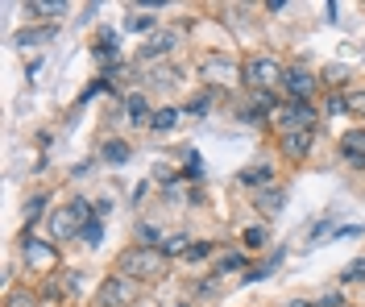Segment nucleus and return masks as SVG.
Listing matches in <instances>:
<instances>
[{
    "mask_svg": "<svg viewBox=\"0 0 365 307\" xmlns=\"http://www.w3.org/2000/svg\"><path fill=\"white\" fill-rule=\"evenodd\" d=\"M191 245H195V241H191L187 233H175V236H166V241H162V254H166V258H187V249H191Z\"/></svg>",
    "mask_w": 365,
    "mask_h": 307,
    "instance_id": "16",
    "label": "nucleus"
},
{
    "mask_svg": "<svg viewBox=\"0 0 365 307\" xmlns=\"http://www.w3.org/2000/svg\"><path fill=\"white\" fill-rule=\"evenodd\" d=\"M237 183L250 187V191H266V187H274V170L266 162H253V166H245V170L237 175Z\"/></svg>",
    "mask_w": 365,
    "mask_h": 307,
    "instance_id": "9",
    "label": "nucleus"
},
{
    "mask_svg": "<svg viewBox=\"0 0 365 307\" xmlns=\"http://www.w3.org/2000/svg\"><path fill=\"white\" fill-rule=\"evenodd\" d=\"M179 125V108H158L154 117H150V129L154 133H166V129H175Z\"/></svg>",
    "mask_w": 365,
    "mask_h": 307,
    "instance_id": "19",
    "label": "nucleus"
},
{
    "mask_svg": "<svg viewBox=\"0 0 365 307\" xmlns=\"http://www.w3.org/2000/svg\"><path fill=\"white\" fill-rule=\"evenodd\" d=\"M125 113H129V120H133V125H145V113H150L145 95H129V100H125Z\"/></svg>",
    "mask_w": 365,
    "mask_h": 307,
    "instance_id": "22",
    "label": "nucleus"
},
{
    "mask_svg": "<svg viewBox=\"0 0 365 307\" xmlns=\"http://www.w3.org/2000/svg\"><path fill=\"white\" fill-rule=\"evenodd\" d=\"M150 29H158V17H150L145 9L125 17V33H150Z\"/></svg>",
    "mask_w": 365,
    "mask_h": 307,
    "instance_id": "15",
    "label": "nucleus"
},
{
    "mask_svg": "<svg viewBox=\"0 0 365 307\" xmlns=\"http://www.w3.org/2000/svg\"><path fill=\"white\" fill-rule=\"evenodd\" d=\"M175 46H179V33H175V29H166V33H154V38L141 46V58H162V54H170Z\"/></svg>",
    "mask_w": 365,
    "mask_h": 307,
    "instance_id": "11",
    "label": "nucleus"
},
{
    "mask_svg": "<svg viewBox=\"0 0 365 307\" xmlns=\"http://www.w3.org/2000/svg\"><path fill=\"white\" fill-rule=\"evenodd\" d=\"M324 233H332V216H324V220H316V224H312V233H307V236H312V241H319Z\"/></svg>",
    "mask_w": 365,
    "mask_h": 307,
    "instance_id": "28",
    "label": "nucleus"
},
{
    "mask_svg": "<svg viewBox=\"0 0 365 307\" xmlns=\"http://www.w3.org/2000/svg\"><path fill=\"white\" fill-rule=\"evenodd\" d=\"M21 249H25V261H29V266H54V261H58V249H54V245H50V241H34V236L25 233V241H21Z\"/></svg>",
    "mask_w": 365,
    "mask_h": 307,
    "instance_id": "7",
    "label": "nucleus"
},
{
    "mask_svg": "<svg viewBox=\"0 0 365 307\" xmlns=\"http://www.w3.org/2000/svg\"><path fill=\"white\" fill-rule=\"evenodd\" d=\"M232 75H237V67L228 63L225 54H212V58H207V63H204V79H207V83H212V88H220V83H228Z\"/></svg>",
    "mask_w": 365,
    "mask_h": 307,
    "instance_id": "10",
    "label": "nucleus"
},
{
    "mask_svg": "<svg viewBox=\"0 0 365 307\" xmlns=\"http://www.w3.org/2000/svg\"><path fill=\"white\" fill-rule=\"evenodd\" d=\"M341 158L349 166L365 170V129H349V133L341 137Z\"/></svg>",
    "mask_w": 365,
    "mask_h": 307,
    "instance_id": "8",
    "label": "nucleus"
},
{
    "mask_svg": "<svg viewBox=\"0 0 365 307\" xmlns=\"http://www.w3.org/2000/svg\"><path fill=\"white\" fill-rule=\"evenodd\" d=\"M241 270H250L245 254H225V258H220V274H241Z\"/></svg>",
    "mask_w": 365,
    "mask_h": 307,
    "instance_id": "25",
    "label": "nucleus"
},
{
    "mask_svg": "<svg viewBox=\"0 0 365 307\" xmlns=\"http://www.w3.org/2000/svg\"><path fill=\"white\" fill-rule=\"evenodd\" d=\"M137 291H133V279H104V286H100V303L104 307H120V303H129Z\"/></svg>",
    "mask_w": 365,
    "mask_h": 307,
    "instance_id": "6",
    "label": "nucleus"
},
{
    "mask_svg": "<svg viewBox=\"0 0 365 307\" xmlns=\"http://www.w3.org/2000/svg\"><path fill=\"white\" fill-rule=\"evenodd\" d=\"M282 204H287V191H282V187H266V191H257V208H262V212H278Z\"/></svg>",
    "mask_w": 365,
    "mask_h": 307,
    "instance_id": "17",
    "label": "nucleus"
},
{
    "mask_svg": "<svg viewBox=\"0 0 365 307\" xmlns=\"http://www.w3.org/2000/svg\"><path fill=\"white\" fill-rule=\"evenodd\" d=\"M179 307H187V303H179Z\"/></svg>",
    "mask_w": 365,
    "mask_h": 307,
    "instance_id": "30",
    "label": "nucleus"
},
{
    "mask_svg": "<svg viewBox=\"0 0 365 307\" xmlns=\"http://www.w3.org/2000/svg\"><path fill=\"white\" fill-rule=\"evenodd\" d=\"M4 307H34V295L29 291H9V303Z\"/></svg>",
    "mask_w": 365,
    "mask_h": 307,
    "instance_id": "27",
    "label": "nucleus"
},
{
    "mask_svg": "<svg viewBox=\"0 0 365 307\" xmlns=\"http://www.w3.org/2000/svg\"><path fill=\"white\" fill-rule=\"evenodd\" d=\"M116 266H120L129 279H154V274L166 270V254H162V249H129V254H120Z\"/></svg>",
    "mask_w": 365,
    "mask_h": 307,
    "instance_id": "3",
    "label": "nucleus"
},
{
    "mask_svg": "<svg viewBox=\"0 0 365 307\" xmlns=\"http://www.w3.org/2000/svg\"><path fill=\"white\" fill-rule=\"evenodd\" d=\"M241 241H245V249H262V245L270 241V229H266V224H253V229H245Z\"/></svg>",
    "mask_w": 365,
    "mask_h": 307,
    "instance_id": "23",
    "label": "nucleus"
},
{
    "mask_svg": "<svg viewBox=\"0 0 365 307\" xmlns=\"http://www.w3.org/2000/svg\"><path fill=\"white\" fill-rule=\"evenodd\" d=\"M67 13V4H42V0H29L25 4V17L34 21V17H63Z\"/></svg>",
    "mask_w": 365,
    "mask_h": 307,
    "instance_id": "18",
    "label": "nucleus"
},
{
    "mask_svg": "<svg viewBox=\"0 0 365 307\" xmlns=\"http://www.w3.org/2000/svg\"><path fill=\"white\" fill-rule=\"evenodd\" d=\"M282 67L274 63L270 54L262 58V54H253V58H245V67H241V83H250L253 88V95H266L270 88H278L282 83Z\"/></svg>",
    "mask_w": 365,
    "mask_h": 307,
    "instance_id": "1",
    "label": "nucleus"
},
{
    "mask_svg": "<svg viewBox=\"0 0 365 307\" xmlns=\"http://www.w3.org/2000/svg\"><path fill=\"white\" fill-rule=\"evenodd\" d=\"M341 286H353V283H365V258H357V261H349L341 270V279H336Z\"/></svg>",
    "mask_w": 365,
    "mask_h": 307,
    "instance_id": "21",
    "label": "nucleus"
},
{
    "mask_svg": "<svg viewBox=\"0 0 365 307\" xmlns=\"http://www.w3.org/2000/svg\"><path fill=\"white\" fill-rule=\"evenodd\" d=\"M79 241H83L88 249H96V245L104 241V220H100V216H91L88 224H83V233H79Z\"/></svg>",
    "mask_w": 365,
    "mask_h": 307,
    "instance_id": "20",
    "label": "nucleus"
},
{
    "mask_svg": "<svg viewBox=\"0 0 365 307\" xmlns=\"http://www.w3.org/2000/svg\"><path fill=\"white\" fill-rule=\"evenodd\" d=\"M54 38H58V29H54V25H46V29H21V33H17L13 42H17V46L25 50V46H50Z\"/></svg>",
    "mask_w": 365,
    "mask_h": 307,
    "instance_id": "13",
    "label": "nucleus"
},
{
    "mask_svg": "<svg viewBox=\"0 0 365 307\" xmlns=\"http://www.w3.org/2000/svg\"><path fill=\"white\" fill-rule=\"evenodd\" d=\"M282 88H287V95H291V100H307V95L319 88V79L307 71V67H291V71L282 75Z\"/></svg>",
    "mask_w": 365,
    "mask_h": 307,
    "instance_id": "5",
    "label": "nucleus"
},
{
    "mask_svg": "<svg viewBox=\"0 0 365 307\" xmlns=\"http://www.w3.org/2000/svg\"><path fill=\"white\" fill-rule=\"evenodd\" d=\"M274 117H278V129H282V137H287V133H303V129H312V125H316V108H312L307 100H287Z\"/></svg>",
    "mask_w": 365,
    "mask_h": 307,
    "instance_id": "4",
    "label": "nucleus"
},
{
    "mask_svg": "<svg viewBox=\"0 0 365 307\" xmlns=\"http://www.w3.org/2000/svg\"><path fill=\"white\" fill-rule=\"evenodd\" d=\"M212 254H216V245H212V241H195V245L187 249V261L195 266V261H207V258H212Z\"/></svg>",
    "mask_w": 365,
    "mask_h": 307,
    "instance_id": "26",
    "label": "nucleus"
},
{
    "mask_svg": "<svg viewBox=\"0 0 365 307\" xmlns=\"http://www.w3.org/2000/svg\"><path fill=\"white\" fill-rule=\"evenodd\" d=\"M287 307H316V303H307V299H295V303H287Z\"/></svg>",
    "mask_w": 365,
    "mask_h": 307,
    "instance_id": "29",
    "label": "nucleus"
},
{
    "mask_svg": "<svg viewBox=\"0 0 365 307\" xmlns=\"http://www.w3.org/2000/svg\"><path fill=\"white\" fill-rule=\"evenodd\" d=\"M312 142H316V129H303V133H287V137H282V154H287V158H303V154L312 150Z\"/></svg>",
    "mask_w": 365,
    "mask_h": 307,
    "instance_id": "12",
    "label": "nucleus"
},
{
    "mask_svg": "<svg viewBox=\"0 0 365 307\" xmlns=\"http://www.w3.org/2000/svg\"><path fill=\"white\" fill-rule=\"evenodd\" d=\"M100 158H104L108 166H125L129 158H133V145H129V142H120V137H113V142H104Z\"/></svg>",
    "mask_w": 365,
    "mask_h": 307,
    "instance_id": "14",
    "label": "nucleus"
},
{
    "mask_svg": "<svg viewBox=\"0 0 365 307\" xmlns=\"http://www.w3.org/2000/svg\"><path fill=\"white\" fill-rule=\"evenodd\" d=\"M91 216H96V208H91L88 199H71L63 212H54V220H50V233H54V241H71V236L83 233V224H88Z\"/></svg>",
    "mask_w": 365,
    "mask_h": 307,
    "instance_id": "2",
    "label": "nucleus"
},
{
    "mask_svg": "<svg viewBox=\"0 0 365 307\" xmlns=\"http://www.w3.org/2000/svg\"><path fill=\"white\" fill-rule=\"evenodd\" d=\"M212 100H216V88H207V92L200 95V100H191V104H187V117H207Z\"/></svg>",
    "mask_w": 365,
    "mask_h": 307,
    "instance_id": "24",
    "label": "nucleus"
}]
</instances>
